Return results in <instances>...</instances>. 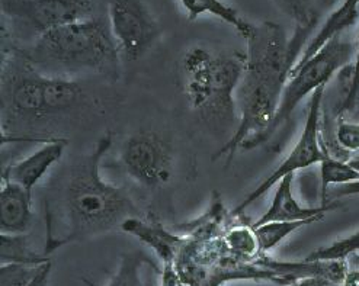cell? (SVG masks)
I'll list each match as a JSON object with an SVG mask.
<instances>
[{
    "label": "cell",
    "instance_id": "obj_1",
    "mask_svg": "<svg viewBox=\"0 0 359 286\" xmlns=\"http://www.w3.org/2000/svg\"><path fill=\"white\" fill-rule=\"evenodd\" d=\"M306 41L297 34L288 39L285 29L269 20L253 27L246 38V67L237 89V127L212 160L226 158L230 163L238 149L252 150L265 144L284 86Z\"/></svg>",
    "mask_w": 359,
    "mask_h": 286
},
{
    "label": "cell",
    "instance_id": "obj_2",
    "mask_svg": "<svg viewBox=\"0 0 359 286\" xmlns=\"http://www.w3.org/2000/svg\"><path fill=\"white\" fill-rule=\"evenodd\" d=\"M111 147L112 135L107 134L74 169L63 198L69 231L58 241V247L79 238L121 229L127 218L138 217L128 193L101 176V163Z\"/></svg>",
    "mask_w": 359,
    "mask_h": 286
},
{
    "label": "cell",
    "instance_id": "obj_3",
    "mask_svg": "<svg viewBox=\"0 0 359 286\" xmlns=\"http://www.w3.org/2000/svg\"><path fill=\"white\" fill-rule=\"evenodd\" d=\"M22 53L38 70L93 72L107 77L118 76L121 60L109 25L92 16L41 34Z\"/></svg>",
    "mask_w": 359,
    "mask_h": 286
},
{
    "label": "cell",
    "instance_id": "obj_4",
    "mask_svg": "<svg viewBox=\"0 0 359 286\" xmlns=\"http://www.w3.org/2000/svg\"><path fill=\"white\" fill-rule=\"evenodd\" d=\"M246 54H212L194 47L182 58L185 93L191 108L214 130H229L238 119L237 89Z\"/></svg>",
    "mask_w": 359,
    "mask_h": 286
},
{
    "label": "cell",
    "instance_id": "obj_5",
    "mask_svg": "<svg viewBox=\"0 0 359 286\" xmlns=\"http://www.w3.org/2000/svg\"><path fill=\"white\" fill-rule=\"evenodd\" d=\"M83 99L74 80L47 76L22 51L4 60L2 109L5 121H39L73 109Z\"/></svg>",
    "mask_w": 359,
    "mask_h": 286
},
{
    "label": "cell",
    "instance_id": "obj_6",
    "mask_svg": "<svg viewBox=\"0 0 359 286\" xmlns=\"http://www.w3.org/2000/svg\"><path fill=\"white\" fill-rule=\"evenodd\" d=\"M353 54L355 44L341 34L332 38L306 63L294 67L284 86L281 100H279L272 125L265 137V142L287 124L298 105L307 96H311L318 88L327 86L336 73L352 64Z\"/></svg>",
    "mask_w": 359,
    "mask_h": 286
},
{
    "label": "cell",
    "instance_id": "obj_7",
    "mask_svg": "<svg viewBox=\"0 0 359 286\" xmlns=\"http://www.w3.org/2000/svg\"><path fill=\"white\" fill-rule=\"evenodd\" d=\"M326 86L318 88L309 102V111L306 116L304 127L300 138L295 142L288 156L262 183L259 185L230 212L231 217H241L245 210L268 193L276 183L287 175H295V172L311 168L320 163L329 156L323 141H322V112H323V99H325Z\"/></svg>",
    "mask_w": 359,
    "mask_h": 286
},
{
    "label": "cell",
    "instance_id": "obj_8",
    "mask_svg": "<svg viewBox=\"0 0 359 286\" xmlns=\"http://www.w3.org/2000/svg\"><path fill=\"white\" fill-rule=\"evenodd\" d=\"M119 160L127 175L147 189L165 186L173 173L170 142L156 131L130 135L119 150Z\"/></svg>",
    "mask_w": 359,
    "mask_h": 286
},
{
    "label": "cell",
    "instance_id": "obj_9",
    "mask_svg": "<svg viewBox=\"0 0 359 286\" xmlns=\"http://www.w3.org/2000/svg\"><path fill=\"white\" fill-rule=\"evenodd\" d=\"M108 15L119 55L128 63L142 60L161 32L147 6L140 0H111Z\"/></svg>",
    "mask_w": 359,
    "mask_h": 286
},
{
    "label": "cell",
    "instance_id": "obj_10",
    "mask_svg": "<svg viewBox=\"0 0 359 286\" xmlns=\"http://www.w3.org/2000/svg\"><path fill=\"white\" fill-rule=\"evenodd\" d=\"M92 0H2V13L36 38L57 27L90 18Z\"/></svg>",
    "mask_w": 359,
    "mask_h": 286
},
{
    "label": "cell",
    "instance_id": "obj_11",
    "mask_svg": "<svg viewBox=\"0 0 359 286\" xmlns=\"http://www.w3.org/2000/svg\"><path fill=\"white\" fill-rule=\"evenodd\" d=\"M292 183L294 175H287L276 183L272 202L262 217L253 224L255 227L272 221H322L327 212L339 207L336 200L318 207L302 205V202H298L294 196Z\"/></svg>",
    "mask_w": 359,
    "mask_h": 286
},
{
    "label": "cell",
    "instance_id": "obj_12",
    "mask_svg": "<svg viewBox=\"0 0 359 286\" xmlns=\"http://www.w3.org/2000/svg\"><path fill=\"white\" fill-rule=\"evenodd\" d=\"M66 147L67 142L63 139H50L44 142L43 147H39L29 156L8 166L2 177L16 183V185L32 195L34 188L44 179L55 163L63 157Z\"/></svg>",
    "mask_w": 359,
    "mask_h": 286
},
{
    "label": "cell",
    "instance_id": "obj_13",
    "mask_svg": "<svg viewBox=\"0 0 359 286\" xmlns=\"http://www.w3.org/2000/svg\"><path fill=\"white\" fill-rule=\"evenodd\" d=\"M121 230L127 234L134 236L137 240L146 244L147 247L154 250L157 259L165 263H175L179 252L182 250L187 237H181L168 231L162 224L156 221H144L140 217L127 218Z\"/></svg>",
    "mask_w": 359,
    "mask_h": 286
},
{
    "label": "cell",
    "instance_id": "obj_14",
    "mask_svg": "<svg viewBox=\"0 0 359 286\" xmlns=\"http://www.w3.org/2000/svg\"><path fill=\"white\" fill-rule=\"evenodd\" d=\"M32 224V195L2 177L0 234H27Z\"/></svg>",
    "mask_w": 359,
    "mask_h": 286
},
{
    "label": "cell",
    "instance_id": "obj_15",
    "mask_svg": "<svg viewBox=\"0 0 359 286\" xmlns=\"http://www.w3.org/2000/svg\"><path fill=\"white\" fill-rule=\"evenodd\" d=\"M184 9L188 13L189 20H195L201 15H212L223 22L231 25L242 38H248L253 29V24L248 22L238 13L237 9L227 5L223 0H181Z\"/></svg>",
    "mask_w": 359,
    "mask_h": 286
},
{
    "label": "cell",
    "instance_id": "obj_16",
    "mask_svg": "<svg viewBox=\"0 0 359 286\" xmlns=\"http://www.w3.org/2000/svg\"><path fill=\"white\" fill-rule=\"evenodd\" d=\"M223 241L230 256L243 263H255L264 256L253 224H234L224 230Z\"/></svg>",
    "mask_w": 359,
    "mask_h": 286
},
{
    "label": "cell",
    "instance_id": "obj_17",
    "mask_svg": "<svg viewBox=\"0 0 359 286\" xmlns=\"http://www.w3.org/2000/svg\"><path fill=\"white\" fill-rule=\"evenodd\" d=\"M157 268L150 257L142 252L127 253L121 257L116 272L104 286H153L147 276L149 271ZM89 286H96L88 282Z\"/></svg>",
    "mask_w": 359,
    "mask_h": 286
},
{
    "label": "cell",
    "instance_id": "obj_18",
    "mask_svg": "<svg viewBox=\"0 0 359 286\" xmlns=\"http://www.w3.org/2000/svg\"><path fill=\"white\" fill-rule=\"evenodd\" d=\"M356 180H359V172L351 166L349 160L329 154L320 163L322 205L329 203L327 195H329L330 186H342Z\"/></svg>",
    "mask_w": 359,
    "mask_h": 286
},
{
    "label": "cell",
    "instance_id": "obj_19",
    "mask_svg": "<svg viewBox=\"0 0 359 286\" xmlns=\"http://www.w3.org/2000/svg\"><path fill=\"white\" fill-rule=\"evenodd\" d=\"M0 259L2 263H46L48 259L36 253L27 234H0Z\"/></svg>",
    "mask_w": 359,
    "mask_h": 286
},
{
    "label": "cell",
    "instance_id": "obj_20",
    "mask_svg": "<svg viewBox=\"0 0 359 286\" xmlns=\"http://www.w3.org/2000/svg\"><path fill=\"white\" fill-rule=\"evenodd\" d=\"M318 221L309 219V221H272L262 224V226H253L259 244H261L262 253L266 254L276 246H279L284 240H287L295 231L302 230L303 227L313 226Z\"/></svg>",
    "mask_w": 359,
    "mask_h": 286
},
{
    "label": "cell",
    "instance_id": "obj_21",
    "mask_svg": "<svg viewBox=\"0 0 359 286\" xmlns=\"http://www.w3.org/2000/svg\"><path fill=\"white\" fill-rule=\"evenodd\" d=\"M273 4L292 19L295 29L311 32L316 28L318 16L307 0H273Z\"/></svg>",
    "mask_w": 359,
    "mask_h": 286
},
{
    "label": "cell",
    "instance_id": "obj_22",
    "mask_svg": "<svg viewBox=\"0 0 359 286\" xmlns=\"http://www.w3.org/2000/svg\"><path fill=\"white\" fill-rule=\"evenodd\" d=\"M46 263H2V266H0V286L31 285Z\"/></svg>",
    "mask_w": 359,
    "mask_h": 286
},
{
    "label": "cell",
    "instance_id": "obj_23",
    "mask_svg": "<svg viewBox=\"0 0 359 286\" xmlns=\"http://www.w3.org/2000/svg\"><path fill=\"white\" fill-rule=\"evenodd\" d=\"M353 254H359V231L336 240L326 247L316 249L306 257V260H348Z\"/></svg>",
    "mask_w": 359,
    "mask_h": 286
},
{
    "label": "cell",
    "instance_id": "obj_24",
    "mask_svg": "<svg viewBox=\"0 0 359 286\" xmlns=\"http://www.w3.org/2000/svg\"><path fill=\"white\" fill-rule=\"evenodd\" d=\"M334 142L346 156H351L352 153L359 154V122L346 118H336Z\"/></svg>",
    "mask_w": 359,
    "mask_h": 286
},
{
    "label": "cell",
    "instance_id": "obj_25",
    "mask_svg": "<svg viewBox=\"0 0 359 286\" xmlns=\"http://www.w3.org/2000/svg\"><path fill=\"white\" fill-rule=\"evenodd\" d=\"M339 76H341L342 81H345L346 86H345V93L341 97V104H339L336 109V115L351 104L356 92L359 90V34L355 43V58L352 61V64L339 72Z\"/></svg>",
    "mask_w": 359,
    "mask_h": 286
},
{
    "label": "cell",
    "instance_id": "obj_26",
    "mask_svg": "<svg viewBox=\"0 0 359 286\" xmlns=\"http://www.w3.org/2000/svg\"><path fill=\"white\" fill-rule=\"evenodd\" d=\"M161 286H189V285L182 278L181 272L177 271L175 263H165L162 264Z\"/></svg>",
    "mask_w": 359,
    "mask_h": 286
},
{
    "label": "cell",
    "instance_id": "obj_27",
    "mask_svg": "<svg viewBox=\"0 0 359 286\" xmlns=\"http://www.w3.org/2000/svg\"><path fill=\"white\" fill-rule=\"evenodd\" d=\"M349 196H359V180L348 183V185L336 186L332 192H329L327 202H333L341 198H349Z\"/></svg>",
    "mask_w": 359,
    "mask_h": 286
},
{
    "label": "cell",
    "instance_id": "obj_28",
    "mask_svg": "<svg viewBox=\"0 0 359 286\" xmlns=\"http://www.w3.org/2000/svg\"><path fill=\"white\" fill-rule=\"evenodd\" d=\"M336 118H346V119H352L359 122V90L356 92L355 97L352 99L351 104L344 108L341 112L336 115Z\"/></svg>",
    "mask_w": 359,
    "mask_h": 286
},
{
    "label": "cell",
    "instance_id": "obj_29",
    "mask_svg": "<svg viewBox=\"0 0 359 286\" xmlns=\"http://www.w3.org/2000/svg\"><path fill=\"white\" fill-rule=\"evenodd\" d=\"M51 269H53V263L50 260L44 264V268L41 269V272L38 273V276L28 286H47L48 280H50V276H51Z\"/></svg>",
    "mask_w": 359,
    "mask_h": 286
},
{
    "label": "cell",
    "instance_id": "obj_30",
    "mask_svg": "<svg viewBox=\"0 0 359 286\" xmlns=\"http://www.w3.org/2000/svg\"><path fill=\"white\" fill-rule=\"evenodd\" d=\"M330 282L323 278H302L294 280L290 286H329Z\"/></svg>",
    "mask_w": 359,
    "mask_h": 286
},
{
    "label": "cell",
    "instance_id": "obj_31",
    "mask_svg": "<svg viewBox=\"0 0 359 286\" xmlns=\"http://www.w3.org/2000/svg\"><path fill=\"white\" fill-rule=\"evenodd\" d=\"M342 286H359V271L358 269H349Z\"/></svg>",
    "mask_w": 359,
    "mask_h": 286
},
{
    "label": "cell",
    "instance_id": "obj_32",
    "mask_svg": "<svg viewBox=\"0 0 359 286\" xmlns=\"http://www.w3.org/2000/svg\"><path fill=\"white\" fill-rule=\"evenodd\" d=\"M346 261H348V268L349 269H358L359 271V254L351 256Z\"/></svg>",
    "mask_w": 359,
    "mask_h": 286
},
{
    "label": "cell",
    "instance_id": "obj_33",
    "mask_svg": "<svg viewBox=\"0 0 359 286\" xmlns=\"http://www.w3.org/2000/svg\"><path fill=\"white\" fill-rule=\"evenodd\" d=\"M349 163L353 169H356L359 172V156H353L352 158H349Z\"/></svg>",
    "mask_w": 359,
    "mask_h": 286
},
{
    "label": "cell",
    "instance_id": "obj_34",
    "mask_svg": "<svg viewBox=\"0 0 359 286\" xmlns=\"http://www.w3.org/2000/svg\"><path fill=\"white\" fill-rule=\"evenodd\" d=\"M356 156H359V154H356Z\"/></svg>",
    "mask_w": 359,
    "mask_h": 286
}]
</instances>
